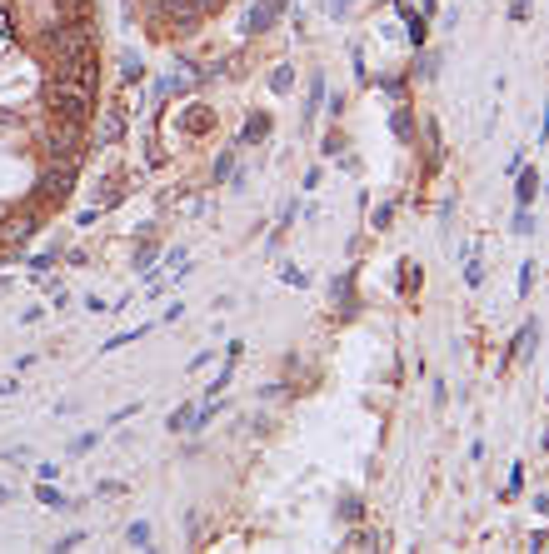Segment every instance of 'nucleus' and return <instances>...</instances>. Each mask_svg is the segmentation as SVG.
Listing matches in <instances>:
<instances>
[{
    "label": "nucleus",
    "instance_id": "f257e3e1",
    "mask_svg": "<svg viewBox=\"0 0 549 554\" xmlns=\"http://www.w3.org/2000/svg\"><path fill=\"white\" fill-rule=\"evenodd\" d=\"M539 340H544V320L539 315H529L519 329H515V340H510V355H505V365H515V360H534V350H539Z\"/></svg>",
    "mask_w": 549,
    "mask_h": 554
},
{
    "label": "nucleus",
    "instance_id": "f03ea898",
    "mask_svg": "<svg viewBox=\"0 0 549 554\" xmlns=\"http://www.w3.org/2000/svg\"><path fill=\"white\" fill-rule=\"evenodd\" d=\"M390 135H395L400 145H415V140H419V120H415L410 105H405V110H400V105L390 110Z\"/></svg>",
    "mask_w": 549,
    "mask_h": 554
},
{
    "label": "nucleus",
    "instance_id": "7ed1b4c3",
    "mask_svg": "<svg viewBox=\"0 0 549 554\" xmlns=\"http://www.w3.org/2000/svg\"><path fill=\"white\" fill-rule=\"evenodd\" d=\"M455 255H460V260H465V285H469V290H479V285H484V280H489V265H484V260H479V250H474V245H460V250H455Z\"/></svg>",
    "mask_w": 549,
    "mask_h": 554
},
{
    "label": "nucleus",
    "instance_id": "20e7f679",
    "mask_svg": "<svg viewBox=\"0 0 549 554\" xmlns=\"http://www.w3.org/2000/svg\"><path fill=\"white\" fill-rule=\"evenodd\" d=\"M539 200V170L534 165H519L515 170V205H534Z\"/></svg>",
    "mask_w": 549,
    "mask_h": 554
},
{
    "label": "nucleus",
    "instance_id": "39448f33",
    "mask_svg": "<svg viewBox=\"0 0 549 554\" xmlns=\"http://www.w3.org/2000/svg\"><path fill=\"white\" fill-rule=\"evenodd\" d=\"M510 230H515V235H534V230H539V215H534V205H515Z\"/></svg>",
    "mask_w": 549,
    "mask_h": 554
},
{
    "label": "nucleus",
    "instance_id": "423d86ee",
    "mask_svg": "<svg viewBox=\"0 0 549 554\" xmlns=\"http://www.w3.org/2000/svg\"><path fill=\"white\" fill-rule=\"evenodd\" d=\"M419 140H424V150H429V165H439V155H445V145H439V120H424V125H419Z\"/></svg>",
    "mask_w": 549,
    "mask_h": 554
},
{
    "label": "nucleus",
    "instance_id": "0eeeda50",
    "mask_svg": "<svg viewBox=\"0 0 549 554\" xmlns=\"http://www.w3.org/2000/svg\"><path fill=\"white\" fill-rule=\"evenodd\" d=\"M419 80H439V50H424L419 45V65H415Z\"/></svg>",
    "mask_w": 549,
    "mask_h": 554
},
{
    "label": "nucleus",
    "instance_id": "6e6552de",
    "mask_svg": "<svg viewBox=\"0 0 549 554\" xmlns=\"http://www.w3.org/2000/svg\"><path fill=\"white\" fill-rule=\"evenodd\" d=\"M265 135H270V115H265V110H255V115H250V130H245V140H250V145H260Z\"/></svg>",
    "mask_w": 549,
    "mask_h": 554
},
{
    "label": "nucleus",
    "instance_id": "1a4fd4ad",
    "mask_svg": "<svg viewBox=\"0 0 549 554\" xmlns=\"http://www.w3.org/2000/svg\"><path fill=\"white\" fill-rule=\"evenodd\" d=\"M500 494H505V500H519V494H524V465H510V484Z\"/></svg>",
    "mask_w": 549,
    "mask_h": 554
},
{
    "label": "nucleus",
    "instance_id": "9d476101",
    "mask_svg": "<svg viewBox=\"0 0 549 554\" xmlns=\"http://www.w3.org/2000/svg\"><path fill=\"white\" fill-rule=\"evenodd\" d=\"M534 280H539V265H534V260H524V265H519V295H529V290H534Z\"/></svg>",
    "mask_w": 549,
    "mask_h": 554
},
{
    "label": "nucleus",
    "instance_id": "9b49d317",
    "mask_svg": "<svg viewBox=\"0 0 549 554\" xmlns=\"http://www.w3.org/2000/svg\"><path fill=\"white\" fill-rule=\"evenodd\" d=\"M379 85H384V95H390V100H400V95H405V85H410V80H405V75H384V80H379Z\"/></svg>",
    "mask_w": 549,
    "mask_h": 554
},
{
    "label": "nucleus",
    "instance_id": "f8f14e48",
    "mask_svg": "<svg viewBox=\"0 0 549 554\" xmlns=\"http://www.w3.org/2000/svg\"><path fill=\"white\" fill-rule=\"evenodd\" d=\"M534 15V0H510V20H529Z\"/></svg>",
    "mask_w": 549,
    "mask_h": 554
},
{
    "label": "nucleus",
    "instance_id": "ddd939ff",
    "mask_svg": "<svg viewBox=\"0 0 549 554\" xmlns=\"http://www.w3.org/2000/svg\"><path fill=\"white\" fill-rule=\"evenodd\" d=\"M439 225H445V230L455 225V195H445V200H439Z\"/></svg>",
    "mask_w": 549,
    "mask_h": 554
},
{
    "label": "nucleus",
    "instance_id": "4468645a",
    "mask_svg": "<svg viewBox=\"0 0 549 554\" xmlns=\"http://www.w3.org/2000/svg\"><path fill=\"white\" fill-rule=\"evenodd\" d=\"M290 80H295V75H290V65H285V70H274V75H270V85H274V90H280V95H285V90H290Z\"/></svg>",
    "mask_w": 549,
    "mask_h": 554
},
{
    "label": "nucleus",
    "instance_id": "2eb2a0df",
    "mask_svg": "<svg viewBox=\"0 0 549 554\" xmlns=\"http://www.w3.org/2000/svg\"><path fill=\"white\" fill-rule=\"evenodd\" d=\"M130 539L135 544H150V524H130Z\"/></svg>",
    "mask_w": 549,
    "mask_h": 554
},
{
    "label": "nucleus",
    "instance_id": "dca6fc26",
    "mask_svg": "<svg viewBox=\"0 0 549 554\" xmlns=\"http://www.w3.org/2000/svg\"><path fill=\"white\" fill-rule=\"evenodd\" d=\"M539 145H549V100H544V120H539Z\"/></svg>",
    "mask_w": 549,
    "mask_h": 554
},
{
    "label": "nucleus",
    "instance_id": "f3484780",
    "mask_svg": "<svg viewBox=\"0 0 549 554\" xmlns=\"http://www.w3.org/2000/svg\"><path fill=\"white\" fill-rule=\"evenodd\" d=\"M534 515H549V489H544V494H534Z\"/></svg>",
    "mask_w": 549,
    "mask_h": 554
},
{
    "label": "nucleus",
    "instance_id": "a211bd4d",
    "mask_svg": "<svg viewBox=\"0 0 549 554\" xmlns=\"http://www.w3.org/2000/svg\"><path fill=\"white\" fill-rule=\"evenodd\" d=\"M529 549H549V534L539 529V534H529Z\"/></svg>",
    "mask_w": 549,
    "mask_h": 554
},
{
    "label": "nucleus",
    "instance_id": "6ab92c4d",
    "mask_svg": "<svg viewBox=\"0 0 549 554\" xmlns=\"http://www.w3.org/2000/svg\"><path fill=\"white\" fill-rule=\"evenodd\" d=\"M539 190H549V180H539Z\"/></svg>",
    "mask_w": 549,
    "mask_h": 554
}]
</instances>
